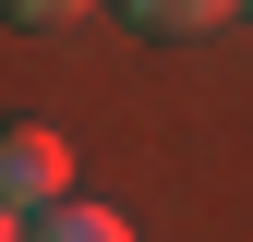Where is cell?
<instances>
[{
	"label": "cell",
	"instance_id": "cell-4",
	"mask_svg": "<svg viewBox=\"0 0 253 242\" xmlns=\"http://www.w3.org/2000/svg\"><path fill=\"white\" fill-rule=\"evenodd\" d=\"M0 12H12V24H73L84 0H0Z\"/></svg>",
	"mask_w": 253,
	"mask_h": 242
},
{
	"label": "cell",
	"instance_id": "cell-5",
	"mask_svg": "<svg viewBox=\"0 0 253 242\" xmlns=\"http://www.w3.org/2000/svg\"><path fill=\"white\" fill-rule=\"evenodd\" d=\"M0 242H37V230H24V206H0Z\"/></svg>",
	"mask_w": 253,
	"mask_h": 242
},
{
	"label": "cell",
	"instance_id": "cell-3",
	"mask_svg": "<svg viewBox=\"0 0 253 242\" xmlns=\"http://www.w3.org/2000/svg\"><path fill=\"white\" fill-rule=\"evenodd\" d=\"M37 242H133V218H109V206H48Z\"/></svg>",
	"mask_w": 253,
	"mask_h": 242
},
{
	"label": "cell",
	"instance_id": "cell-2",
	"mask_svg": "<svg viewBox=\"0 0 253 242\" xmlns=\"http://www.w3.org/2000/svg\"><path fill=\"white\" fill-rule=\"evenodd\" d=\"M121 12H133L145 37H205V24H229V12H253V0H121Z\"/></svg>",
	"mask_w": 253,
	"mask_h": 242
},
{
	"label": "cell",
	"instance_id": "cell-1",
	"mask_svg": "<svg viewBox=\"0 0 253 242\" xmlns=\"http://www.w3.org/2000/svg\"><path fill=\"white\" fill-rule=\"evenodd\" d=\"M60 182H73V145H60L48 121H0V206L48 218V206H73Z\"/></svg>",
	"mask_w": 253,
	"mask_h": 242
}]
</instances>
